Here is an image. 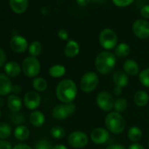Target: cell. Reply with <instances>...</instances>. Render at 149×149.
<instances>
[{"label":"cell","mask_w":149,"mask_h":149,"mask_svg":"<svg viewBox=\"0 0 149 149\" xmlns=\"http://www.w3.org/2000/svg\"><path fill=\"white\" fill-rule=\"evenodd\" d=\"M55 95L57 99L63 103H72L77 96V86L72 79H63L56 86Z\"/></svg>","instance_id":"6da1fadb"},{"label":"cell","mask_w":149,"mask_h":149,"mask_svg":"<svg viewBox=\"0 0 149 149\" xmlns=\"http://www.w3.org/2000/svg\"><path fill=\"white\" fill-rule=\"evenodd\" d=\"M117 63L116 55L110 51H102L100 52L95 59V68L102 74H111Z\"/></svg>","instance_id":"7a4b0ae2"},{"label":"cell","mask_w":149,"mask_h":149,"mask_svg":"<svg viewBox=\"0 0 149 149\" xmlns=\"http://www.w3.org/2000/svg\"><path fill=\"white\" fill-rule=\"evenodd\" d=\"M104 125L110 132L113 134H120L125 129V120L121 113L111 111L104 118Z\"/></svg>","instance_id":"3957f363"},{"label":"cell","mask_w":149,"mask_h":149,"mask_svg":"<svg viewBox=\"0 0 149 149\" xmlns=\"http://www.w3.org/2000/svg\"><path fill=\"white\" fill-rule=\"evenodd\" d=\"M99 84V77L94 71H89L83 74L80 80V89L84 93H91L94 91Z\"/></svg>","instance_id":"277c9868"},{"label":"cell","mask_w":149,"mask_h":149,"mask_svg":"<svg viewBox=\"0 0 149 149\" xmlns=\"http://www.w3.org/2000/svg\"><path fill=\"white\" fill-rule=\"evenodd\" d=\"M22 72L29 78H35L40 72V62L36 57H26L22 61Z\"/></svg>","instance_id":"5b68a950"},{"label":"cell","mask_w":149,"mask_h":149,"mask_svg":"<svg viewBox=\"0 0 149 149\" xmlns=\"http://www.w3.org/2000/svg\"><path fill=\"white\" fill-rule=\"evenodd\" d=\"M77 111L76 104L74 102L68 104H59L52 110V116L56 120H64L73 115Z\"/></svg>","instance_id":"8992f818"},{"label":"cell","mask_w":149,"mask_h":149,"mask_svg":"<svg viewBox=\"0 0 149 149\" xmlns=\"http://www.w3.org/2000/svg\"><path fill=\"white\" fill-rule=\"evenodd\" d=\"M99 44L106 51L113 49L118 45V35L110 28H105L101 31L98 37Z\"/></svg>","instance_id":"52a82bcc"},{"label":"cell","mask_w":149,"mask_h":149,"mask_svg":"<svg viewBox=\"0 0 149 149\" xmlns=\"http://www.w3.org/2000/svg\"><path fill=\"white\" fill-rule=\"evenodd\" d=\"M89 143L88 135L82 131H74L68 136V144L74 149H83Z\"/></svg>","instance_id":"ba28073f"},{"label":"cell","mask_w":149,"mask_h":149,"mask_svg":"<svg viewBox=\"0 0 149 149\" xmlns=\"http://www.w3.org/2000/svg\"><path fill=\"white\" fill-rule=\"evenodd\" d=\"M96 103L97 107L102 111H111L112 109H114L115 99L111 92L107 91H102L97 95Z\"/></svg>","instance_id":"9c48e42d"},{"label":"cell","mask_w":149,"mask_h":149,"mask_svg":"<svg viewBox=\"0 0 149 149\" xmlns=\"http://www.w3.org/2000/svg\"><path fill=\"white\" fill-rule=\"evenodd\" d=\"M132 33L140 39L146 40L149 37V22L146 19H137L132 24Z\"/></svg>","instance_id":"30bf717a"},{"label":"cell","mask_w":149,"mask_h":149,"mask_svg":"<svg viewBox=\"0 0 149 149\" xmlns=\"http://www.w3.org/2000/svg\"><path fill=\"white\" fill-rule=\"evenodd\" d=\"M41 103V97L39 92L35 91H27L23 98L24 105L31 111H35Z\"/></svg>","instance_id":"8fae6325"},{"label":"cell","mask_w":149,"mask_h":149,"mask_svg":"<svg viewBox=\"0 0 149 149\" xmlns=\"http://www.w3.org/2000/svg\"><path fill=\"white\" fill-rule=\"evenodd\" d=\"M110 139V132L104 127H96L91 132V139L96 145H104Z\"/></svg>","instance_id":"7c38bea8"},{"label":"cell","mask_w":149,"mask_h":149,"mask_svg":"<svg viewBox=\"0 0 149 149\" xmlns=\"http://www.w3.org/2000/svg\"><path fill=\"white\" fill-rule=\"evenodd\" d=\"M10 47L13 52L18 54H22L26 52V50L28 47L27 40L23 36L15 35L10 40Z\"/></svg>","instance_id":"4fadbf2b"},{"label":"cell","mask_w":149,"mask_h":149,"mask_svg":"<svg viewBox=\"0 0 149 149\" xmlns=\"http://www.w3.org/2000/svg\"><path fill=\"white\" fill-rule=\"evenodd\" d=\"M13 83L6 74H0V97L9 96L12 93Z\"/></svg>","instance_id":"5bb4252c"},{"label":"cell","mask_w":149,"mask_h":149,"mask_svg":"<svg viewBox=\"0 0 149 149\" xmlns=\"http://www.w3.org/2000/svg\"><path fill=\"white\" fill-rule=\"evenodd\" d=\"M4 69H5V74L10 78H14L19 77L20 73L22 72V68L20 67V65L14 61L6 62L4 67Z\"/></svg>","instance_id":"9a60e30c"},{"label":"cell","mask_w":149,"mask_h":149,"mask_svg":"<svg viewBox=\"0 0 149 149\" xmlns=\"http://www.w3.org/2000/svg\"><path fill=\"white\" fill-rule=\"evenodd\" d=\"M112 81L115 84V86L125 88L129 84V77L128 74L125 73L124 70H116L112 74Z\"/></svg>","instance_id":"2e32d148"},{"label":"cell","mask_w":149,"mask_h":149,"mask_svg":"<svg viewBox=\"0 0 149 149\" xmlns=\"http://www.w3.org/2000/svg\"><path fill=\"white\" fill-rule=\"evenodd\" d=\"M23 101L18 95L11 94L6 99V105L12 112H19L22 109Z\"/></svg>","instance_id":"e0dca14e"},{"label":"cell","mask_w":149,"mask_h":149,"mask_svg":"<svg viewBox=\"0 0 149 149\" xmlns=\"http://www.w3.org/2000/svg\"><path fill=\"white\" fill-rule=\"evenodd\" d=\"M63 52H64V54L66 57L74 58L80 52V46H79L78 42H77L76 40H69L67 42Z\"/></svg>","instance_id":"ac0fdd59"},{"label":"cell","mask_w":149,"mask_h":149,"mask_svg":"<svg viewBox=\"0 0 149 149\" xmlns=\"http://www.w3.org/2000/svg\"><path fill=\"white\" fill-rule=\"evenodd\" d=\"M123 70L125 71V74H127L128 76L134 77V76H139V66L138 62L132 59H127L125 61L123 64Z\"/></svg>","instance_id":"d6986e66"},{"label":"cell","mask_w":149,"mask_h":149,"mask_svg":"<svg viewBox=\"0 0 149 149\" xmlns=\"http://www.w3.org/2000/svg\"><path fill=\"white\" fill-rule=\"evenodd\" d=\"M10 7L17 14L24 13L28 7V0H9Z\"/></svg>","instance_id":"ffe728a7"},{"label":"cell","mask_w":149,"mask_h":149,"mask_svg":"<svg viewBox=\"0 0 149 149\" xmlns=\"http://www.w3.org/2000/svg\"><path fill=\"white\" fill-rule=\"evenodd\" d=\"M133 102L138 107H145L149 102V95L146 91L139 90L133 95Z\"/></svg>","instance_id":"44dd1931"},{"label":"cell","mask_w":149,"mask_h":149,"mask_svg":"<svg viewBox=\"0 0 149 149\" xmlns=\"http://www.w3.org/2000/svg\"><path fill=\"white\" fill-rule=\"evenodd\" d=\"M29 121L33 126L40 127V126H42L44 125V123L46 121V118H45V115L43 114L42 111L35 110V111H33L30 113Z\"/></svg>","instance_id":"7402d4cb"},{"label":"cell","mask_w":149,"mask_h":149,"mask_svg":"<svg viewBox=\"0 0 149 149\" xmlns=\"http://www.w3.org/2000/svg\"><path fill=\"white\" fill-rule=\"evenodd\" d=\"M14 137L19 140V141H25L26 140L29 136H30V130L28 129L27 126H26L25 125H18L15 130H14Z\"/></svg>","instance_id":"603a6c76"},{"label":"cell","mask_w":149,"mask_h":149,"mask_svg":"<svg viewBox=\"0 0 149 149\" xmlns=\"http://www.w3.org/2000/svg\"><path fill=\"white\" fill-rule=\"evenodd\" d=\"M142 136L143 132L138 126H131L127 131V137L132 143H139V141L142 139Z\"/></svg>","instance_id":"cb8c5ba5"},{"label":"cell","mask_w":149,"mask_h":149,"mask_svg":"<svg viewBox=\"0 0 149 149\" xmlns=\"http://www.w3.org/2000/svg\"><path fill=\"white\" fill-rule=\"evenodd\" d=\"M130 53H131V47L127 43L125 42L118 44L114 51V54L118 58H125L130 54Z\"/></svg>","instance_id":"d4e9b609"},{"label":"cell","mask_w":149,"mask_h":149,"mask_svg":"<svg viewBox=\"0 0 149 149\" xmlns=\"http://www.w3.org/2000/svg\"><path fill=\"white\" fill-rule=\"evenodd\" d=\"M49 76L54 78H60L62 77L66 74V68L61 64H55L49 68L48 69Z\"/></svg>","instance_id":"484cf974"},{"label":"cell","mask_w":149,"mask_h":149,"mask_svg":"<svg viewBox=\"0 0 149 149\" xmlns=\"http://www.w3.org/2000/svg\"><path fill=\"white\" fill-rule=\"evenodd\" d=\"M32 84H33L34 91L37 92H44L47 89V82L43 77H37L33 78Z\"/></svg>","instance_id":"4316f807"},{"label":"cell","mask_w":149,"mask_h":149,"mask_svg":"<svg viewBox=\"0 0 149 149\" xmlns=\"http://www.w3.org/2000/svg\"><path fill=\"white\" fill-rule=\"evenodd\" d=\"M42 44L40 41H33L29 47H28V52L30 54V55L32 57H36L40 55V54L42 53Z\"/></svg>","instance_id":"83f0119b"},{"label":"cell","mask_w":149,"mask_h":149,"mask_svg":"<svg viewBox=\"0 0 149 149\" xmlns=\"http://www.w3.org/2000/svg\"><path fill=\"white\" fill-rule=\"evenodd\" d=\"M9 118L17 126L23 125L26 121V117L20 111H19V112H12L11 111L9 114Z\"/></svg>","instance_id":"f1b7e54d"},{"label":"cell","mask_w":149,"mask_h":149,"mask_svg":"<svg viewBox=\"0 0 149 149\" xmlns=\"http://www.w3.org/2000/svg\"><path fill=\"white\" fill-rule=\"evenodd\" d=\"M12 126L6 122H0V139H6L12 134Z\"/></svg>","instance_id":"f546056e"},{"label":"cell","mask_w":149,"mask_h":149,"mask_svg":"<svg viewBox=\"0 0 149 149\" xmlns=\"http://www.w3.org/2000/svg\"><path fill=\"white\" fill-rule=\"evenodd\" d=\"M128 103L125 97H118L115 100L114 104V110L118 113H123L127 110Z\"/></svg>","instance_id":"4dcf8cb0"},{"label":"cell","mask_w":149,"mask_h":149,"mask_svg":"<svg viewBox=\"0 0 149 149\" xmlns=\"http://www.w3.org/2000/svg\"><path fill=\"white\" fill-rule=\"evenodd\" d=\"M50 134L54 139H62L66 136V131L62 126L54 125L50 130Z\"/></svg>","instance_id":"1f68e13d"},{"label":"cell","mask_w":149,"mask_h":149,"mask_svg":"<svg viewBox=\"0 0 149 149\" xmlns=\"http://www.w3.org/2000/svg\"><path fill=\"white\" fill-rule=\"evenodd\" d=\"M139 81L144 87L149 88V68H146L139 72Z\"/></svg>","instance_id":"d6a6232c"},{"label":"cell","mask_w":149,"mask_h":149,"mask_svg":"<svg viewBox=\"0 0 149 149\" xmlns=\"http://www.w3.org/2000/svg\"><path fill=\"white\" fill-rule=\"evenodd\" d=\"M53 146L50 141L47 139H40L34 145V149H52Z\"/></svg>","instance_id":"836d02e7"},{"label":"cell","mask_w":149,"mask_h":149,"mask_svg":"<svg viewBox=\"0 0 149 149\" xmlns=\"http://www.w3.org/2000/svg\"><path fill=\"white\" fill-rule=\"evenodd\" d=\"M112 2L118 7H125L130 6L133 0H112Z\"/></svg>","instance_id":"e575fe53"},{"label":"cell","mask_w":149,"mask_h":149,"mask_svg":"<svg viewBox=\"0 0 149 149\" xmlns=\"http://www.w3.org/2000/svg\"><path fill=\"white\" fill-rule=\"evenodd\" d=\"M57 35L60 38V40H68V33L67 32L66 29H63V28L59 29Z\"/></svg>","instance_id":"d590c367"},{"label":"cell","mask_w":149,"mask_h":149,"mask_svg":"<svg viewBox=\"0 0 149 149\" xmlns=\"http://www.w3.org/2000/svg\"><path fill=\"white\" fill-rule=\"evenodd\" d=\"M140 15L143 19H149V5L144 6L140 10Z\"/></svg>","instance_id":"8d00e7d4"},{"label":"cell","mask_w":149,"mask_h":149,"mask_svg":"<svg viewBox=\"0 0 149 149\" xmlns=\"http://www.w3.org/2000/svg\"><path fill=\"white\" fill-rule=\"evenodd\" d=\"M12 143L6 139H0V149H13Z\"/></svg>","instance_id":"74e56055"},{"label":"cell","mask_w":149,"mask_h":149,"mask_svg":"<svg viewBox=\"0 0 149 149\" xmlns=\"http://www.w3.org/2000/svg\"><path fill=\"white\" fill-rule=\"evenodd\" d=\"M6 60H7V56H6L5 50L0 47V67L6 65Z\"/></svg>","instance_id":"f35d334b"},{"label":"cell","mask_w":149,"mask_h":149,"mask_svg":"<svg viewBox=\"0 0 149 149\" xmlns=\"http://www.w3.org/2000/svg\"><path fill=\"white\" fill-rule=\"evenodd\" d=\"M22 92V87L19 84H13V90H12V93L14 95H18L20 94Z\"/></svg>","instance_id":"ab89813d"},{"label":"cell","mask_w":149,"mask_h":149,"mask_svg":"<svg viewBox=\"0 0 149 149\" xmlns=\"http://www.w3.org/2000/svg\"><path fill=\"white\" fill-rule=\"evenodd\" d=\"M13 149H33V148L29 145H27V144L19 143V144H17L16 146H14Z\"/></svg>","instance_id":"60d3db41"},{"label":"cell","mask_w":149,"mask_h":149,"mask_svg":"<svg viewBox=\"0 0 149 149\" xmlns=\"http://www.w3.org/2000/svg\"><path fill=\"white\" fill-rule=\"evenodd\" d=\"M105 149H126V148L125 146H123L121 144H113V145L107 146Z\"/></svg>","instance_id":"b9f144b4"},{"label":"cell","mask_w":149,"mask_h":149,"mask_svg":"<svg viewBox=\"0 0 149 149\" xmlns=\"http://www.w3.org/2000/svg\"><path fill=\"white\" fill-rule=\"evenodd\" d=\"M127 149H145V147L139 143H132L128 146Z\"/></svg>","instance_id":"7bdbcfd3"},{"label":"cell","mask_w":149,"mask_h":149,"mask_svg":"<svg viewBox=\"0 0 149 149\" xmlns=\"http://www.w3.org/2000/svg\"><path fill=\"white\" fill-rule=\"evenodd\" d=\"M122 88H120V87H118V86H115L114 88H113V90H112V95H114V96H119L121 93H122Z\"/></svg>","instance_id":"ee69618b"},{"label":"cell","mask_w":149,"mask_h":149,"mask_svg":"<svg viewBox=\"0 0 149 149\" xmlns=\"http://www.w3.org/2000/svg\"><path fill=\"white\" fill-rule=\"evenodd\" d=\"M91 0H77V3L80 6H86L91 3Z\"/></svg>","instance_id":"f6af8a7d"},{"label":"cell","mask_w":149,"mask_h":149,"mask_svg":"<svg viewBox=\"0 0 149 149\" xmlns=\"http://www.w3.org/2000/svg\"><path fill=\"white\" fill-rule=\"evenodd\" d=\"M52 149H68L65 145H62V144H58V145H55L53 146Z\"/></svg>","instance_id":"bcb514c9"},{"label":"cell","mask_w":149,"mask_h":149,"mask_svg":"<svg viewBox=\"0 0 149 149\" xmlns=\"http://www.w3.org/2000/svg\"><path fill=\"white\" fill-rule=\"evenodd\" d=\"M91 2L95 5H104L105 2H107V0H91Z\"/></svg>","instance_id":"7dc6e473"},{"label":"cell","mask_w":149,"mask_h":149,"mask_svg":"<svg viewBox=\"0 0 149 149\" xmlns=\"http://www.w3.org/2000/svg\"><path fill=\"white\" fill-rule=\"evenodd\" d=\"M5 104H6V99H5L3 97H0V108L3 107V106L5 105Z\"/></svg>","instance_id":"c3c4849f"},{"label":"cell","mask_w":149,"mask_h":149,"mask_svg":"<svg viewBox=\"0 0 149 149\" xmlns=\"http://www.w3.org/2000/svg\"><path fill=\"white\" fill-rule=\"evenodd\" d=\"M0 118H1V110H0Z\"/></svg>","instance_id":"681fc988"},{"label":"cell","mask_w":149,"mask_h":149,"mask_svg":"<svg viewBox=\"0 0 149 149\" xmlns=\"http://www.w3.org/2000/svg\"><path fill=\"white\" fill-rule=\"evenodd\" d=\"M148 147H149V140H148Z\"/></svg>","instance_id":"f907efd6"}]
</instances>
